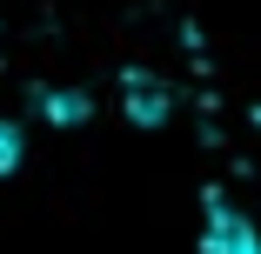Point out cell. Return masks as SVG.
<instances>
[{
  "mask_svg": "<svg viewBox=\"0 0 261 254\" xmlns=\"http://www.w3.org/2000/svg\"><path fill=\"white\" fill-rule=\"evenodd\" d=\"M201 254H261V221L215 201L207 208V228H201Z\"/></svg>",
  "mask_w": 261,
  "mask_h": 254,
  "instance_id": "obj_1",
  "label": "cell"
},
{
  "mask_svg": "<svg viewBox=\"0 0 261 254\" xmlns=\"http://www.w3.org/2000/svg\"><path fill=\"white\" fill-rule=\"evenodd\" d=\"M121 107H127L134 127H161V121L174 114V87H168L161 74H147V67H127V74H121Z\"/></svg>",
  "mask_w": 261,
  "mask_h": 254,
  "instance_id": "obj_2",
  "label": "cell"
},
{
  "mask_svg": "<svg viewBox=\"0 0 261 254\" xmlns=\"http://www.w3.org/2000/svg\"><path fill=\"white\" fill-rule=\"evenodd\" d=\"M47 20V0H0V34H34Z\"/></svg>",
  "mask_w": 261,
  "mask_h": 254,
  "instance_id": "obj_3",
  "label": "cell"
},
{
  "mask_svg": "<svg viewBox=\"0 0 261 254\" xmlns=\"http://www.w3.org/2000/svg\"><path fill=\"white\" fill-rule=\"evenodd\" d=\"M20 154H27V140H20V127L0 114V181H7L14 167H20Z\"/></svg>",
  "mask_w": 261,
  "mask_h": 254,
  "instance_id": "obj_4",
  "label": "cell"
}]
</instances>
